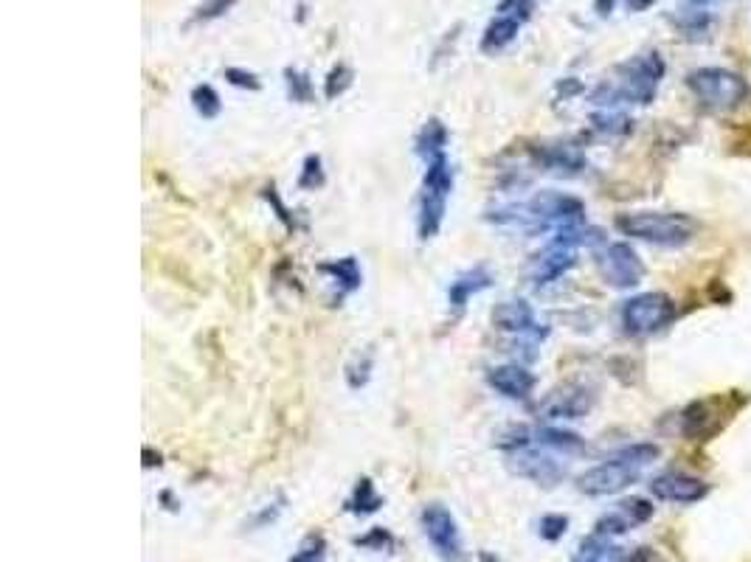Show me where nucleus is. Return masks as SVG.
<instances>
[{
    "label": "nucleus",
    "mask_w": 751,
    "mask_h": 562,
    "mask_svg": "<svg viewBox=\"0 0 751 562\" xmlns=\"http://www.w3.org/2000/svg\"><path fill=\"white\" fill-rule=\"evenodd\" d=\"M490 222L496 225H510L521 231H549V228H574L583 225L586 220V206L563 192H538L532 194L524 203H510V206H498L490 211Z\"/></svg>",
    "instance_id": "obj_1"
},
{
    "label": "nucleus",
    "mask_w": 751,
    "mask_h": 562,
    "mask_svg": "<svg viewBox=\"0 0 751 562\" xmlns=\"http://www.w3.org/2000/svg\"><path fill=\"white\" fill-rule=\"evenodd\" d=\"M659 459V447L656 444H631L616 450L611 459H605L597 467H591L588 473L580 475L577 489L586 495H616L622 489H628L631 484L639 481V475L647 464Z\"/></svg>",
    "instance_id": "obj_2"
},
{
    "label": "nucleus",
    "mask_w": 751,
    "mask_h": 562,
    "mask_svg": "<svg viewBox=\"0 0 751 562\" xmlns=\"http://www.w3.org/2000/svg\"><path fill=\"white\" fill-rule=\"evenodd\" d=\"M619 79L614 85H602L594 99L600 104H619V102H653L656 88H659L661 76H664V60L659 54H642L633 57L625 65H619Z\"/></svg>",
    "instance_id": "obj_3"
},
{
    "label": "nucleus",
    "mask_w": 751,
    "mask_h": 562,
    "mask_svg": "<svg viewBox=\"0 0 751 562\" xmlns=\"http://www.w3.org/2000/svg\"><path fill=\"white\" fill-rule=\"evenodd\" d=\"M453 192V166L448 152L434 155L425 161V178L420 192V214H417V234L420 239H434L445 222L448 200Z\"/></svg>",
    "instance_id": "obj_4"
},
{
    "label": "nucleus",
    "mask_w": 751,
    "mask_h": 562,
    "mask_svg": "<svg viewBox=\"0 0 751 562\" xmlns=\"http://www.w3.org/2000/svg\"><path fill=\"white\" fill-rule=\"evenodd\" d=\"M616 228L625 237L642 239L661 248H678L695 237V220L684 214H656V211H639V214H622L616 217Z\"/></svg>",
    "instance_id": "obj_5"
},
{
    "label": "nucleus",
    "mask_w": 751,
    "mask_h": 562,
    "mask_svg": "<svg viewBox=\"0 0 751 562\" xmlns=\"http://www.w3.org/2000/svg\"><path fill=\"white\" fill-rule=\"evenodd\" d=\"M687 85L698 96V102L706 104L709 110H718V113H729V110L743 107L751 96L749 82L732 71H723V68H701V71L690 74Z\"/></svg>",
    "instance_id": "obj_6"
},
{
    "label": "nucleus",
    "mask_w": 751,
    "mask_h": 562,
    "mask_svg": "<svg viewBox=\"0 0 751 562\" xmlns=\"http://www.w3.org/2000/svg\"><path fill=\"white\" fill-rule=\"evenodd\" d=\"M746 405V397H735V394H718V397H706V400H695L681 414V430L687 439L695 442H709L721 433L732 416Z\"/></svg>",
    "instance_id": "obj_7"
},
{
    "label": "nucleus",
    "mask_w": 751,
    "mask_h": 562,
    "mask_svg": "<svg viewBox=\"0 0 751 562\" xmlns=\"http://www.w3.org/2000/svg\"><path fill=\"white\" fill-rule=\"evenodd\" d=\"M422 532L428 537V543L436 551V557L442 562H465V543H462V532L459 523L451 515L448 506L442 503H431L425 506L420 515Z\"/></svg>",
    "instance_id": "obj_8"
},
{
    "label": "nucleus",
    "mask_w": 751,
    "mask_h": 562,
    "mask_svg": "<svg viewBox=\"0 0 751 562\" xmlns=\"http://www.w3.org/2000/svg\"><path fill=\"white\" fill-rule=\"evenodd\" d=\"M676 315V304L661 293H642V296L625 301L622 307V326L631 335H650L661 326H667Z\"/></svg>",
    "instance_id": "obj_9"
},
{
    "label": "nucleus",
    "mask_w": 751,
    "mask_h": 562,
    "mask_svg": "<svg viewBox=\"0 0 751 562\" xmlns=\"http://www.w3.org/2000/svg\"><path fill=\"white\" fill-rule=\"evenodd\" d=\"M510 467L512 473L538 484V487H555L566 478V467L552 456V450H543L538 444L518 447L510 456Z\"/></svg>",
    "instance_id": "obj_10"
},
{
    "label": "nucleus",
    "mask_w": 751,
    "mask_h": 562,
    "mask_svg": "<svg viewBox=\"0 0 751 562\" xmlns=\"http://www.w3.org/2000/svg\"><path fill=\"white\" fill-rule=\"evenodd\" d=\"M597 267H600L602 279L608 281L611 287H636L642 276H645V265L642 259L636 256L631 245L625 242H614V245H605L600 253H597Z\"/></svg>",
    "instance_id": "obj_11"
},
{
    "label": "nucleus",
    "mask_w": 751,
    "mask_h": 562,
    "mask_svg": "<svg viewBox=\"0 0 751 562\" xmlns=\"http://www.w3.org/2000/svg\"><path fill=\"white\" fill-rule=\"evenodd\" d=\"M493 326L501 329V332L515 335L526 346H535V343L546 338V326L538 324L535 310L526 301H521V298H512V301L498 304L496 310H493Z\"/></svg>",
    "instance_id": "obj_12"
},
{
    "label": "nucleus",
    "mask_w": 751,
    "mask_h": 562,
    "mask_svg": "<svg viewBox=\"0 0 751 562\" xmlns=\"http://www.w3.org/2000/svg\"><path fill=\"white\" fill-rule=\"evenodd\" d=\"M487 383L493 391H498L501 397L515 402H526L535 391V374L518 363H507V366H496L487 374Z\"/></svg>",
    "instance_id": "obj_13"
},
{
    "label": "nucleus",
    "mask_w": 751,
    "mask_h": 562,
    "mask_svg": "<svg viewBox=\"0 0 751 562\" xmlns=\"http://www.w3.org/2000/svg\"><path fill=\"white\" fill-rule=\"evenodd\" d=\"M650 492L659 498V501H670V503H695L704 498L709 487H706L704 481H698V478H692V475L684 473H664L659 478H653V484H650Z\"/></svg>",
    "instance_id": "obj_14"
},
{
    "label": "nucleus",
    "mask_w": 751,
    "mask_h": 562,
    "mask_svg": "<svg viewBox=\"0 0 751 562\" xmlns=\"http://www.w3.org/2000/svg\"><path fill=\"white\" fill-rule=\"evenodd\" d=\"M588 408H591V397L586 388H563L546 397L541 414L546 419H580Z\"/></svg>",
    "instance_id": "obj_15"
},
{
    "label": "nucleus",
    "mask_w": 751,
    "mask_h": 562,
    "mask_svg": "<svg viewBox=\"0 0 751 562\" xmlns=\"http://www.w3.org/2000/svg\"><path fill=\"white\" fill-rule=\"evenodd\" d=\"M490 284H493V273H490L487 267H470V270L459 273V276L451 281V287H448V304H451L453 310H465L467 301L473 296H479L481 290H487Z\"/></svg>",
    "instance_id": "obj_16"
},
{
    "label": "nucleus",
    "mask_w": 751,
    "mask_h": 562,
    "mask_svg": "<svg viewBox=\"0 0 751 562\" xmlns=\"http://www.w3.org/2000/svg\"><path fill=\"white\" fill-rule=\"evenodd\" d=\"M521 20L518 17L510 15H496L490 20V26L484 29V37H481V51L484 54H498V51H504L507 45L515 43V37H518V31H521Z\"/></svg>",
    "instance_id": "obj_17"
},
{
    "label": "nucleus",
    "mask_w": 751,
    "mask_h": 562,
    "mask_svg": "<svg viewBox=\"0 0 751 562\" xmlns=\"http://www.w3.org/2000/svg\"><path fill=\"white\" fill-rule=\"evenodd\" d=\"M538 161L546 172H555V175H577L583 166H586V158L580 149L569 147V144H560V147H546L541 149Z\"/></svg>",
    "instance_id": "obj_18"
},
{
    "label": "nucleus",
    "mask_w": 751,
    "mask_h": 562,
    "mask_svg": "<svg viewBox=\"0 0 751 562\" xmlns=\"http://www.w3.org/2000/svg\"><path fill=\"white\" fill-rule=\"evenodd\" d=\"M442 152H448V130L439 119H428L420 135H417V155L422 161H428V158L442 155Z\"/></svg>",
    "instance_id": "obj_19"
},
{
    "label": "nucleus",
    "mask_w": 751,
    "mask_h": 562,
    "mask_svg": "<svg viewBox=\"0 0 751 562\" xmlns=\"http://www.w3.org/2000/svg\"><path fill=\"white\" fill-rule=\"evenodd\" d=\"M321 270H324V273H330L332 279H335V284H338L344 293H355V290L361 287L363 273L355 256H344V259L327 262V265H321Z\"/></svg>",
    "instance_id": "obj_20"
},
{
    "label": "nucleus",
    "mask_w": 751,
    "mask_h": 562,
    "mask_svg": "<svg viewBox=\"0 0 751 562\" xmlns=\"http://www.w3.org/2000/svg\"><path fill=\"white\" fill-rule=\"evenodd\" d=\"M383 506V498L377 495L375 484L369 481V478H361L358 481V487H355V495H352V501H349V509L352 512H358V515H372Z\"/></svg>",
    "instance_id": "obj_21"
},
{
    "label": "nucleus",
    "mask_w": 751,
    "mask_h": 562,
    "mask_svg": "<svg viewBox=\"0 0 751 562\" xmlns=\"http://www.w3.org/2000/svg\"><path fill=\"white\" fill-rule=\"evenodd\" d=\"M192 104H195V110L203 119H214V116H220V110H223L220 93L211 88V85H197V88L192 90Z\"/></svg>",
    "instance_id": "obj_22"
},
{
    "label": "nucleus",
    "mask_w": 751,
    "mask_h": 562,
    "mask_svg": "<svg viewBox=\"0 0 751 562\" xmlns=\"http://www.w3.org/2000/svg\"><path fill=\"white\" fill-rule=\"evenodd\" d=\"M285 82H287V93H290V99H293V102L307 104L310 99H313V79H310L307 74L287 68Z\"/></svg>",
    "instance_id": "obj_23"
},
{
    "label": "nucleus",
    "mask_w": 751,
    "mask_h": 562,
    "mask_svg": "<svg viewBox=\"0 0 751 562\" xmlns=\"http://www.w3.org/2000/svg\"><path fill=\"white\" fill-rule=\"evenodd\" d=\"M234 3L237 0H203L195 9V15H192V23H211L217 17L228 15L234 9Z\"/></svg>",
    "instance_id": "obj_24"
},
{
    "label": "nucleus",
    "mask_w": 751,
    "mask_h": 562,
    "mask_svg": "<svg viewBox=\"0 0 751 562\" xmlns=\"http://www.w3.org/2000/svg\"><path fill=\"white\" fill-rule=\"evenodd\" d=\"M352 79H355V74H352L346 65H335L330 74H327V82H324V93H327V99H338V96H341V93L352 85Z\"/></svg>",
    "instance_id": "obj_25"
},
{
    "label": "nucleus",
    "mask_w": 751,
    "mask_h": 562,
    "mask_svg": "<svg viewBox=\"0 0 751 562\" xmlns=\"http://www.w3.org/2000/svg\"><path fill=\"white\" fill-rule=\"evenodd\" d=\"M299 186L301 189H318V186H324V169H321V158H318V155H310V158L304 161Z\"/></svg>",
    "instance_id": "obj_26"
},
{
    "label": "nucleus",
    "mask_w": 751,
    "mask_h": 562,
    "mask_svg": "<svg viewBox=\"0 0 751 562\" xmlns=\"http://www.w3.org/2000/svg\"><path fill=\"white\" fill-rule=\"evenodd\" d=\"M532 12H535V0H501L496 9V15L518 17L521 23H526Z\"/></svg>",
    "instance_id": "obj_27"
},
{
    "label": "nucleus",
    "mask_w": 751,
    "mask_h": 562,
    "mask_svg": "<svg viewBox=\"0 0 751 562\" xmlns=\"http://www.w3.org/2000/svg\"><path fill=\"white\" fill-rule=\"evenodd\" d=\"M290 562H324V540L321 537H307L304 546L290 557Z\"/></svg>",
    "instance_id": "obj_28"
},
{
    "label": "nucleus",
    "mask_w": 751,
    "mask_h": 562,
    "mask_svg": "<svg viewBox=\"0 0 751 562\" xmlns=\"http://www.w3.org/2000/svg\"><path fill=\"white\" fill-rule=\"evenodd\" d=\"M569 529V518L566 515H546L541 520V537L543 540H560Z\"/></svg>",
    "instance_id": "obj_29"
},
{
    "label": "nucleus",
    "mask_w": 751,
    "mask_h": 562,
    "mask_svg": "<svg viewBox=\"0 0 751 562\" xmlns=\"http://www.w3.org/2000/svg\"><path fill=\"white\" fill-rule=\"evenodd\" d=\"M226 79L234 85V88H245V90H259L262 88V82H259V76L254 71H245V68H228Z\"/></svg>",
    "instance_id": "obj_30"
},
{
    "label": "nucleus",
    "mask_w": 751,
    "mask_h": 562,
    "mask_svg": "<svg viewBox=\"0 0 751 562\" xmlns=\"http://www.w3.org/2000/svg\"><path fill=\"white\" fill-rule=\"evenodd\" d=\"M369 374H372V357H358L349 369H346V377H349V385L352 388H361L369 380Z\"/></svg>",
    "instance_id": "obj_31"
},
{
    "label": "nucleus",
    "mask_w": 751,
    "mask_h": 562,
    "mask_svg": "<svg viewBox=\"0 0 751 562\" xmlns=\"http://www.w3.org/2000/svg\"><path fill=\"white\" fill-rule=\"evenodd\" d=\"M631 562H656V557L650 554V548H639V551L633 554Z\"/></svg>",
    "instance_id": "obj_32"
},
{
    "label": "nucleus",
    "mask_w": 751,
    "mask_h": 562,
    "mask_svg": "<svg viewBox=\"0 0 751 562\" xmlns=\"http://www.w3.org/2000/svg\"><path fill=\"white\" fill-rule=\"evenodd\" d=\"M625 3H628V6H631L633 12H645L647 6H653V3H656V0H625Z\"/></svg>",
    "instance_id": "obj_33"
},
{
    "label": "nucleus",
    "mask_w": 751,
    "mask_h": 562,
    "mask_svg": "<svg viewBox=\"0 0 751 562\" xmlns=\"http://www.w3.org/2000/svg\"><path fill=\"white\" fill-rule=\"evenodd\" d=\"M611 6H614V0H597V9H600V15H608V12H611Z\"/></svg>",
    "instance_id": "obj_34"
},
{
    "label": "nucleus",
    "mask_w": 751,
    "mask_h": 562,
    "mask_svg": "<svg viewBox=\"0 0 751 562\" xmlns=\"http://www.w3.org/2000/svg\"><path fill=\"white\" fill-rule=\"evenodd\" d=\"M580 562H602V560H597V557H583Z\"/></svg>",
    "instance_id": "obj_35"
},
{
    "label": "nucleus",
    "mask_w": 751,
    "mask_h": 562,
    "mask_svg": "<svg viewBox=\"0 0 751 562\" xmlns=\"http://www.w3.org/2000/svg\"><path fill=\"white\" fill-rule=\"evenodd\" d=\"M692 3H695V6H698V3H704V0H692Z\"/></svg>",
    "instance_id": "obj_36"
}]
</instances>
